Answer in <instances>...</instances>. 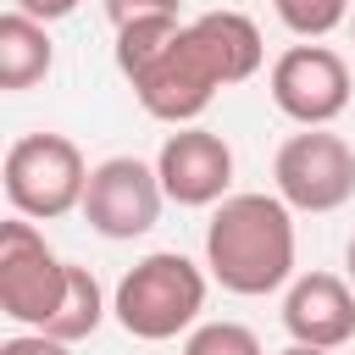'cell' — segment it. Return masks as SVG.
I'll return each instance as SVG.
<instances>
[{
	"label": "cell",
	"instance_id": "6da1fadb",
	"mask_svg": "<svg viewBox=\"0 0 355 355\" xmlns=\"http://www.w3.org/2000/svg\"><path fill=\"white\" fill-rule=\"evenodd\" d=\"M205 272L239 300H261L294 283V205L277 189L227 194L205 222Z\"/></svg>",
	"mask_w": 355,
	"mask_h": 355
},
{
	"label": "cell",
	"instance_id": "7a4b0ae2",
	"mask_svg": "<svg viewBox=\"0 0 355 355\" xmlns=\"http://www.w3.org/2000/svg\"><path fill=\"white\" fill-rule=\"evenodd\" d=\"M200 311H205V272L178 250H155L133 261L111 294V316L122 322L128 338H144V344H166L189 333Z\"/></svg>",
	"mask_w": 355,
	"mask_h": 355
},
{
	"label": "cell",
	"instance_id": "3957f363",
	"mask_svg": "<svg viewBox=\"0 0 355 355\" xmlns=\"http://www.w3.org/2000/svg\"><path fill=\"white\" fill-rule=\"evenodd\" d=\"M89 161L67 133H22L6 150V200L17 216L33 222H55L67 211H83V189H89Z\"/></svg>",
	"mask_w": 355,
	"mask_h": 355
},
{
	"label": "cell",
	"instance_id": "277c9868",
	"mask_svg": "<svg viewBox=\"0 0 355 355\" xmlns=\"http://www.w3.org/2000/svg\"><path fill=\"white\" fill-rule=\"evenodd\" d=\"M272 189L305 216H327V211L349 205L355 200V144L333 128L288 133L272 155Z\"/></svg>",
	"mask_w": 355,
	"mask_h": 355
},
{
	"label": "cell",
	"instance_id": "5b68a950",
	"mask_svg": "<svg viewBox=\"0 0 355 355\" xmlns=\"http://www.w3.org/2000/svg\"><path fill=\"white\" fill-rule=\"evenodd\" d=\"M67 266L44 233L33 227V216H17L0 222V311L17 322V327H50V316L61 311V294H67Z\"/></svg>",
	"mask_w": 355,
	"mask_h": 355
},
{
	"label": "cell",
	"instance_id": "8992f818",
	"mask_svg": "<svg viewBox=\"0 0 355 355\" xmlns=\"http://www.w3.org/2000/svg\"><path fill=\"white\" fill-rule=\"evenodd\" d=\"M272 105L300 128H333L349 111V61L316 39L288 44L266 72Z\"/></svg>",
	"mask_w": 355,
	"mask_h": 355
},
{
	"label": "cell",
	"instance_id": "52a82bcc",
	"mask_svg": "<svg viewBox=\"0 0 355 355\" xmlns=\"http://www.w3.org/2000/svg\"><path fill=\"white\" fill-rule=\"evenodd\" d=\"M161 205H166V189H161V172L139 155H105L94 172H89V189H83V222L100 233V239H144L155 222H161Z\"/></svg>",
	"mask_w": 355,
	"mask_h": 355
},
{
	"label": "cell",
	"instance_id": "ba28073f",
	"mask_svg": "<svg viewBox=\"0 0 355 355\" xmlns=\"http://www.w3.org/2000/svg\"><path fill=\"white\" fill-rule=\"evenodd\" d=\"M128 83H133L139 105H144L155 122H166V128H189V122H200L205 105H211L216 89H222V78L211 72V61H205V50H200V39H194L189 22H183L178 39H172L144 72H133Z\"/></svg>",
	"mask_w": 355,
	"mask_h": 355
},
{
	"label": "cell",
	"instance_id": "9c48e42d",
	"mask_svg": "<svg viewBox=\"0 0 355 355\" xmlns=\"http://www.w3.org/2000/svg\"><path fill=\"white\" fill-rule=\"evenodd\" d=\"M155 172H161V189L172 205H222L227 189H233V150L222 133L189 122V128H172L161 155H155Z\"/></svg>",
	"mask_w": 355,
	"mask_h": 355
},
{
	"label": "cell",
	"instance_id": "30bf717a",
	"mask_svg": "<svg viewBox=\"0 0 355 355\" xmlns=\"http://www.w3.org/2000/svg\"><path fill=\"white\" fill-rule=\"evenodd\" d=\"M283 327L294 344L344 349L355 338V283L338 272H300L283 294Z\"/></svg>",
	"mask_w": 355,
	"mask_h": 355
},
{
	"label": "cell",
	"instance_id": "8fae6325",
	"mask_svg": "<svg viewBox=\"0 0 355 355\" xmlns=\"http://www.w3.org/2000/svg\"><path fill=\"white\" fill-rule=\"evenodd\" d=\"M189 28H194V39H200L211 72L222 78V89H227V83H244V78L261 72L266 44H261V28H255L244 11H205V17H194Z\"/></svg>",
	"mask_w": 355,
	"mask_h": 355
},
{
	"label": "cell",
	"instance_id": "7c38bea8",
	"mask_svg": "<svg viewBox=\"0 0 355 355\" xmlns=\"http://www.w3.org/2000/svg\"><path fill=\"white\" fill-rule=\"evenodd\" d=\"M55 67V44H50V22L28 17V11H6L0 17V89L22 94L33 83H44Z\"/></svg>",
	"mask_w": 355,
	"mask_h": 355
},
{
	"label": "cell",
	"instance_id": "4fadbf2b",
	"mask_svg": "<svg viewBox=\"0 0 355 355\" xmlns=\"http://www.w3.org/2000/svg\"><path fill=\"white\" fill-rule=\"evenodd\" d=\"M105 311H111V305H105L100 277H94L89 266H78V261H72V266H67V294H61V311L50 316V327H44V333H50V338H61V344H83V338L105 322Z\"/></svg>",
	"mask_w": 355,
	"mask_h": 355
},
{
	"label": "cell",
	"instance_id": "5bb4252c",
	"mask_svg": "<svg viewBox=\"0 0 355 355\" xmlns=\"http://www.w3.org/2000/svg\"><path fill=\"white\" fill-rule=\"evenodd\" d=\"M178 28H183L178 17H133V22H122V28H116V50H111V55H116V72H122V78L144 72V67L178 39Z\"/></svg>",
	"mask_w": 355,
	"mask_h": 355
},
{
	"label": "cell",
	"instance_id": "9a60e30c",
	"mask_svg": "<svg viewBox=\"0 0 355 355\" xmlns=\"http://www.w3.org/2000/svg\"><path fill=\"white\" fill-rule=\"evenodd\" d=\"M272 11L294 39H327L355 11V0H272Z\"/></svg>",
	"mask_w": 355,
	"mask_h": 355
},
{
	"label": "cell",
	"instance_id": "2e32d148",
	"mask_svg": "<svg viewBox=\"0 0 355 355\" xmlns=\"http://www.w3.org/2000/svg\"><path fill=\"white\" fill-rule=\"evenodd\" d=\"M183 355H266L244 322H200L183 338Z\"/></svg>",
	"mask_w": 355,
	"mask_h": 355
},
{
	"label": "cell",
	"instance_id": "e0dca14e",
	"mask_svg": "<svg viewBox=\"0 0 355 355\" xmlns=\"http://www.w3.org/2000/svg\"><path fill=\"white\" fill-rule=\"evenodd\" d=\"M100 6H105L111 28H122V22H133V17H178L183 0H100Z\"/></svg>",
	"mask_w": 355,
	"mask_h": 355
},
{
	"label": "cell",
	"instance_id": "ac0fdd59",
	"mask_svg": "<svg viewBox=\"0 0 355 355\" xmlns=\"http://www.w3.org/2000/svg\"><path fill=\"white\" fill-rule=\"evenodd\" d=\"M0 355H72V344H61V338L28 327V333H11V338L0 344Z\"/></svg>",
	"mask_w": 355,
	"mask_h": 355
},
{
	"label": "cell",
	"instance_id": "d6986e66",
	"mask_svg": "<svg viewBox=\"0 0 355 355\" xmlns=\"http://www.w3.org/2000/svg\"><path fill=\"white\" fill-rule=\"evenodd\" d=\"M17 11H28V17H39V22H61V17H72L83 0H11Z\"/></svg>",
	"mask_w": 355,
	"mask_h": 355
},
{
	"label": "cell",
	"instance_id": "ffe728a7",
	"mask_svg": "<svg viewBox=\"0 0 355 355\" xmlns=\"http://www.w3.org/2000/svg\"><path fill=\"white\" fill-rule=\"evenodd\" d=\"M283 355H333V349H316V344H288Z\"/></svg>",
	"mask_w": 355,
	"mask_h": 355
},
{
	"label": "cell",
	"instance_id": "44dd1931",
	"mask_svg": "<svg viewBox=\"0 0 355 355\" xmlns=\"http://www.w3.org/2000/svg\"><path fill=\"white\" fill-rule=\"evenodd\" d=\"M344 272H349V283H355V233H349V244H344Z\"/></svg>",
	"mask_w": 355,
	"mask_h": 355
},
{
	"label": "cell",
	"instance_id": "7402d4cb",
	"mask_svg": "<svg viewBox=\"0 0 355 355\" xmlns=\"http://www.w3.org/2000/svg\"><path fill=\"white\" fill-rule=\"evenodd\" d=\"M349 28H355V11H349Z\"/></svg>",
	"mask_w": 355,
	"mask_h": 355
}]
</instances>
